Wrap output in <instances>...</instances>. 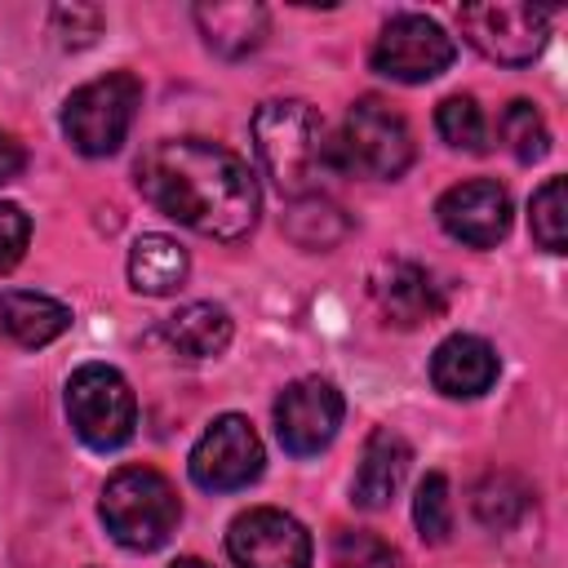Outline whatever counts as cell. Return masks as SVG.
Instances as JSON below:
<instances>
[{"mask_svg":"<svg viewBox=\"0 0 568 568\" xmlns=\"http://www.w3.org/2000/svg\"><path fill=\"white\" fill-rule=\"evenodd\" d=\"M226 555L235 568H311L315 546L297 515L280 506H248L226 528Z\"/></svg>","mask_w":568,"mask_h":568,"instance_id":"9","label":"cell"},{"mask_svg":"<svg viewBox=\"0 0 568 568\" xmlns=\"http://www.w3.org/2000/svg\"><path fill=\"white\" fill-rule=\"evenodd\" d=\"M169 568H213V564H204V559H195V555H182V559H173Z\"/></svg>","mask_w":568,"mask_h":568,"instance_id":"30","label":"cell"},{"mask_svg":"<svg viewBox=\"0 0 568 568\" xmlns=\"http://www.w3.org/2000/svg\"><path fill=\"white\" fill-rule=\"evenodd\" d=\"M497 133H501L506 151H510L515 160H524V164H532V160H541V155L550 151V129H546L541 111H537L528 98L506 102V111H501V120H497Z\"/></svg>","mask_w":568,"mask_h":568,"instance_id":"23","label":"cell"},{"mask_svg":"<svg viewBox=\"0 0 568 568\" xmlns=\"http://www.w3.org/2000/svg\"><path fill=\"white\" fill-rule=\"evenodd\" d=\"M413 524H417L422 541H430V546H444L448 541V532H453V493H448V475L444 470H430L417 484Z\"/></svg>","mask_w":568,"mask_h":568,"instance_id":"25","label":"cell"},{"mask_svg":"<svg viewBox=\"0 0 568 568\" xmlns=\"http://www.w3.org/2000/svg\"><path fill=\"white\" fill-rule=\"evenodd\" d=\"M462 36L493 62L501 67H528L550 36V13L537 4H510V0H493V4H466L457 13Z\"/></svg>","mask_w":568,"mask_h":568,"instance_id":"10","label":"cell"},{"mask_svg":"<svg viewBox=\"0 0 568 568\" xmlns=\"http://www.w3.org/2000/svg\"><path fill=\"white\" fill-rule=\"evenodd\" d=\"M262 462L266 453L253 422L244 413H222L195 439L186 470H191V484L204 493H240L262 475Z\"/></svg>","mask_w":568,"mask_h":568,"instance_id":"8","label":"cell"},{"mask_svg":"<svg viewBox=\"0 0 568 568\" xmlns=\"http://www.w3.org/2000/svg\"><path fill=\"white\" fill-rule=\"evenodd\" d=\"M67 422L75 439L93 453L124 448L138 426V399L124 373L111 364H80L67 377Z\"/></svg>","mask_w":568,"mask_h":568,"instance_id":"6","label":"cell"},{"mask_svg":"<svg viewBox=\"0 0 568 568\" xmlns=\"http://www.w3.org/2000/svg\"><path fill=\"white\" fill-rule=\"evenodd\" d=\"M71 328V306L49 297V293H31V288H0V333L27 351L49 346L53 337H62Z\"/></svg>","mask_w":568,"mask_h":568,"instance_id":"17","label":"cell"},{"mask_svg":"<svg viewBox=\"0 0 568 568\" xmlns=\"http://www.w3.org/2000/svg\"><path fill=\"white\" fill-rule=\"evenodd\" d=\"M49 22L62 36V44H71V49H84L102 36V9H93V4H58L49 13Z\"/></svg>","mask_w":568,"mask_h":568,"instance_id":"27","label":"cell"},{"mask_svg":"<svg viewBox=\"0 0 568 568\" xmlns=\"http://www.w3.org/2000/svg\"><path fill=\"white\" fill-rule=\"evenodd\" d=\"M528 484L519 479V475H510V470H488L475 488H470V510H475V519L484 524V528H493V532H506V528H515L519 519H524V510H528Z\"/></svg>","mask_w":568,"mask_h":568,"instance_id":"20","label":"cell"},{"mask_svg":"<svg viewBox=\"0 0 568 568\" xmlns=\"http://www.w3.org/2000/svg\"><path fill=\"white\" fill-rule=\"evenodd\" d=\"M98 515L124 550H160L182 519V497L155 466H120L102 484Z\"/></svg>","mask_w":568,"mask_h":568,"instance_id":"3","label":"cell"},{"mask_svg":"<svg viewBox=\"0 0 568 568\" xmlns=\"http://www.w3.org/2000/svg\"><path fill=\"white\" fill-rule=\"evenodd\" d=\"M435 129L453 151H484L488 146V124L484 111L470 93H453L435 106Z\"/></svg>","mask_w":568,"mask_h":568,"instance_id":"24","label":"cell"},{"mask_svg":"<svg viewBox=\"0 0 568 568\" xmlns=\"http://www.w3.org/2000/svg\"><path fill=\"white\" fill-rule=\"evenodd\" d=\"M204 44L235 62V58H248L262 40H266V27H271V13L253 0H213V4H195L191 9Z\"/></svg>","mask_w":568,"mask_h":568,"instance_id":"16","label":"cell"},{"mask_svg":"<svg viewBox=\"0 0 568 568\" xmlns=\"http://www.w3.org/2000/svg\"><path fill=\"white\" fill-rule=\"evenodd\" d=\"M253 151L262 173L280 195L306 200L320 195L324 173L333 169V142L324 138V115L302 98H266L253 111Z\"/></svg>","mask_w":568,"mask_h":568,"instance_id":"2","label":"cell"},{"mask_svg":"<svg viewBox=\"0 0 568 568\" xmlns=\"http://www.w3.org/2000/svg\"><path fill=\"white\" fill-rule=\"evenodd\" d=\"M186 271H191V257H186V248L173 235L146 231L129 248V284L142 297H169V293H178L186 284Z\"/></svg>","mask_w":568,"mask_h":568,"instance_id":"18","label":"cell"},{"mask_svg":"<svg viewBox=\"0 0 568 568\" xmlns=\"http://www.w3.org/2000/svg\"><path fill=\"white\" fill-rule=\"evenodd\" d=\"M497 373L501 359L479 333H448L430 355V382L448 399H479L484 390H493Z\"/></svg>","mask_w":568,"mask_h":568,"instance_id":"14","label":"cell"},{"mask_svg":"<svg viewBox=\"0 0 568 568\" xmlns=\"http://www.w3.org/2000/svg\"><path fill=\"white\" fill-rule=\"evenodd\" d=\"M408 462H413V448L399 430L390 426H377L368 439H364V453H359V470L351 479V501L359 510H386L408 475Z\"/></svg>","mask_w":568,"mask_h":568,"instance_id":"15","label":"cell"},{"mask_svg":"<svg viewBox=\"0 0 568 568\" xmlns=\"http://www.w3.org/2000/svg\"><path fill=\"white\" fill-rule=\"evenodd\" d=\"M333 568H399V550L368 528H342L333 537Z\"/></svg>","mask_w":568,"mask_h":568,"instance_id":"26","label":"cell"},{"mask_svg":"<svg viewBox=\"0 0 568 568\" xmlns=\"http://www.w3.org/2000/svg\"><path fill=\"white\" fill-rule=\"evenodd\" d=\"M528 226L532 240L546 253H564L568 248V182L564 178H546L532 200H528Z\"/></svg>","mask_w":568,"mask_h":568,"instance_id":"21","label":"cell"},{"mask_svg":"<svg viewBox=\"0 0 568 568\" xmlns=\"http://www.w3.org/2000/svg\"><path fill=\"white\" fill-rule=\"evenodd\" d=\"M138 106H142V80L133 71H106L71 89V98L62 102V138L89 160L115 155L138 120Z\"/></svg>","mask_w":568,"mask_h":568,"instance_id":"5","label":"cell"},{"mask_svg":"<svg viewBox=\"0 0 568 568\" xmlns=\"http://www.w3.org/2000/svg\"><path fill=\"white\" fill-rule=\"evenodd\" d=\"M231 333H235V324H231L226 306H217V302H186V306H178L160 324V337L178 355H186V359H213V355H222L231 346Z\"/></svg>","mask_w":568,"mask_h":568,"instance_id":"19","label":"cell"},{"mask_svg":"<svg viewBox=\"0 0 568 568\" xmlns=\"http://www.w3.org/2000/svg\"><path fill=\"white\" fill-rule=\"evenodd\" d=\"M27 244H31V217L22 213V204L0 200V275L22 262Z\"/></svg>","mask_w":568,"mask_h":568,"instance_id":"28","label":"cell"},{"mask_svg":"<svg viewBox=\"0 0 568 568\" xmlns=\"http://www.w3.org/2000/svg\"><path fill=\"white\" fill-rule=\"evenodd\" d=\"M435 217L466 248H497L510 231V195L493 178H466L439 195Z\"/></svg>","mask_w":568,"mask_h":568,"instance_id":"12","label":"cell"},{"mask_svg":"<svg viewBox=\"0 0 568 568\" xmlns=\"http://www.w3.org/2000/svg\"><path fill=\"white\" fill-rule=\"evenodd\" d=\"M142 200L204 240L235 244L257 226L262 191L253 169L213 138H164L138 155Z\"/></svg>","mask_w":568,"mask_h":568,"instance_id":"1","label":"cell"},{"mask_svg":"<svg viewBox=\"0 0 568 568\" xmlns=\"http://www.w3.org/2000/svg\"><path fill=\"white\" fill-rule=\"evenodd\" d=\"M453 58H457L453 36L426 13L386 18L368 49V67L395 84H426V80L444 75L453 67Z\"/></svg>","mask_w":568,"mask_h":568,"instance_id":"7","label":"cell"},{"mask_svg":"<svg viewBox=\"0 0 568 568\" xmlns=\"http://www.w3.org/2000/svg\"><path fill=\"white\" fill-rule=\"evenodd\" d=\"M417 146H413V129L408 120L382 102V98H355L342 133L333 142V169L359 173V178H377V182H395L408 173Z\"/></svg>","mask_w":568,"mask_h":568,"instance_id":"4","label":"cell"},{"mask_svg":"<svg viewBox=\"0 0 568 568\" xmlns=\"http://www.w3.org/2000/svg\"><path fill=\"white\" fill-rule=\"evenodd\" d=\"M27 169V146L13 133H0V182H13Z\"/></svg>","mask_w":568,"mask_h":568,"instance_id":"29","label":"cell"},{"mask_svg":"<svg viewBox=\"0 0 568 568\" xmlns=\"http://www.w3.org/2000/svg\"><path fill=\"white\" fill-rule=\"evenodd\" d=\"M368 293H373L377 311L399 328H417L444 311V293H439L435 275L408 257H382L368 275Z\"/></svg>","mask_w":568,"mask_h":568,"instance_id":"13","label":"cell"},{"mask_svg":"<svg viewBox=\"0 0 568 568\" xmlns=\"http://www.w3.org/2000/svg\"><path fill=\"white\" fill-rule=\"evenodd\" d=\"M346 399L328 377H297L275 399V439L293 457H315L337 439Z\"/></svg>","mask_w":568,"mask_h":568,"instance_id":"11","label":"cell"},{"mask_svg":"<svg viewBox=\"0 0 568 568\" xmlns=\"http://www.w3.org/2000/svg\"><path fill=\"white\" fill-rule=\"evenodd\" d=\"M351 231V222L342 217V209L337 204H328L324 195H306V200H297L293 204V213H288V235H293V244H302V248H333L342 235Z\"/></svg>","mask_w":568,"mask_h":568,"instance_id":"22","label":"cell"}]
</instances>
